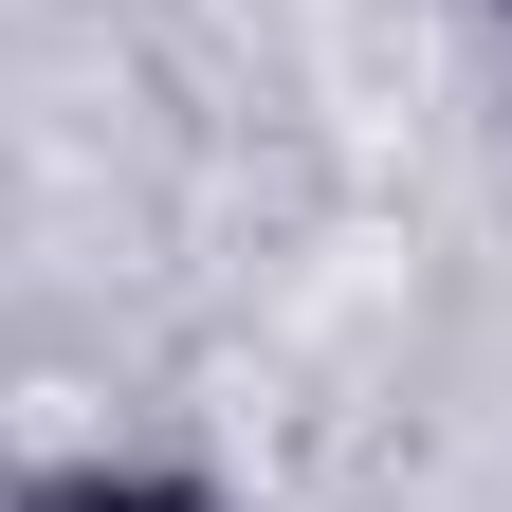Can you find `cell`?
<instances>
[{"mask_svg":"<svg viewBox=\"0 0 512 512\" xmlns=\"http://www.w3.org/2000/svg\"><path fill=\"white\" fill-rule=\"evenodd\" d=\"M0 512H238L202 458H110V439H92V458H37V476H0Z\"/></svg>","mask_w":512,"mask_h":512,"instance_id":"obj_1","label":"cell"},{"mask_svg":"<svg viewBox=\"0 0 512 512\" xmlns=\"http://www.w3.org/2000/svg\"><path fill=\"white\" fill-rule=\"evenodd\" d=\"M494 19H512V0H494Z\"/></svg>","mask_w":512,"mask_h":512,"instance_id":"obj_2","label":"cell"}]
</instances>
